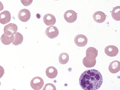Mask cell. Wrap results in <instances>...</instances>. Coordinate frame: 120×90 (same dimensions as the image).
Segmentation results:
<instances>
[{
	"mask_svg": "<svg viewBox=\"0 0 120 90\" xmlns=\"http://www.w3.org/2000/svg\"><path fill=\"white\" fill-rule=\"evenodd\" d=\"M14 36L15 39L12 43L15 46L21 44L23 42V37L22 35L20 33L17 32Z\"/></svg>",
	"mask_w": 120,
	"mask_h": 90,
	"instance_id": "e0dca14e",
	"label": "cell"
},
{
	"mask_svg": "<svg viewBox=\"0 0 120 90\" xmlns=\"http://www.w3.org/2000/svg\"></svg>",
	"mask_w": 120,
	"mask_h": 90,
	"instance_id": "d4e9b609",
	"label": "cell"
},
{
	"mask_svg": "<svg viewBox=\"0 0 120 90\" xmlns=\"http://www.w3.org/2000/svg\"><path fill=\"white\" fill-rule=\"evenodd\" d=\"M11 14L8 11L5 10L0 14V23L3 25L9 22L11 20Z\"/></svg>",
	"mask_w": 120,
	"mask_h": 90,
	"instance_id": "8fae6325",
	"label": "cell"
},
{
	"mask_svg": "<svg viewBox=\"0 0 120 90\" xmlns=\"http://www.w3.org/2000/svg\"><path fill=\"white\" fill-rule=\"evenodd\" d=\"M3 9V5L2 2L0 1V11L2 10Z\"/></svg>",
	"mask_w": 120,
	"mask_h": 90,
	"instance_id": "603a6c76",
	"label": "cell"
},
{
	"mask_svg": "<svg viewBox=\"0 0 120 90\" xmlns=\"http://www.w3.org/2000/svg\"><path fill=\"white\" fill-rule=\"evenodd\" d=\"M31 14L30 11L26 9H23L20 10L18 14V17L20 21L23 22H26L30 19Z\"/></svg>",
	"mask_w": 120,
	"mask_h": 90,
	"instance_id": "52a82bcc",
	"label": "cell"
},
{
	"mask_svg": "<svg viewBox=\"0 0 120 90\" xmlns=\"http://www.w3.org/2000/svg\"><path fill=\"white\" fill-rule=\"evenodd\" d=\"M31 86L34 90H40L42 87L44 82L42 79L39 76L33 78L30 82Z\"/></svg>",
	"mask_w": 120,
	"mask_h": 90,
	"instance_id": "7a4b0ae2",
	"label": "cell"
},
{
	"mask_svg": "<svg viewBox=\"0 0 120 90\" xmlns=\"http://www.w3.org/2000/svg\"><path fill=\"white\" fill-rule=\"evenodd\" d=\"M17 30L18 27L16 24L10 23L4 26V31L5 34L10 36L15 33Z\"/></svg>",
	"mask_w": 120,
	"mask_h": 90,
	"instance_id": "3957f363",
	"label": "cell"
},
{
	"mask_svg": "<svg viewBox=\"0 0 120 90\" xmlns=\"http://www.w3.org/2000/svg\"><path fill=\"white\" fill-rule=\"evenodd\" d=\"M45 73L48 77L50 79H53L57 76L58 71L55 67L53 66H50L46 68Z\"/></svg>",
	"mask_w": 120,
	"mask_h": 90,
	"instance_id": "5bb4252c",
	"label": "cell"
},
{
	"mask_svg": "<svg viewBox=\"0 0 120 90\" xmlns=\"http://www.w3.org/2000/svg\"><path fill=\"white\" fill-rule=\"evenodd\" d=\"M15 36L13 35L9 36L4 33L1 36L0 40L2 43L5 45H8L12 43L14 40Z\"/></svg>",
	"mask_w": 120,
	"mask_h": 90,
	"instance_id": "9a60e30c",
	"label": "cell"
},
{
	"mask_svg": "<svg viewBox=\"0 0 120 90\" xmlns=\"http://www.w3.org/2000/svg\"><path fill=\"white\" fill-rule=\"evenodd\" d=\"M108 69L109 71L112 73H116L120 70V62L117 60L112 61L109 64Z\"/></svg>",
	"mask_w": 120,
	"mask_h": 90,
	"instance_id": "4fadbf2b",
	"label": "cell"
},
{
	"mask_svg": "<svg viewBox=\"0 0 120 90\" xmlns=\"http://www.w3.org/2000/svg\"><path fill=\"white\" fill-rule=\"evenodd\" d=\"M94 20L98 23H101L104 22L106 18L105 14L103 12L98 11L95 12L93 15Z\"/></svg>",
	"mask_w": 120,
	"mask_h": 90,
	"instance_id": "7c38bea8",
	"label": "cell"
},
{
	"mask_svg": "<svg viewBox=\"0 0 120 90\" xmlns=\"http://www.w3.org/2000/svg\"><path fill=\"white\" fill-rule=\"evenodd\" d=\"M58 58L59 63L62 64L64 65L68 62L69 59V56L66 53H62L59 55Z\"/></svg>",
	"mask_w": 120,
	"mask_h": 90,
	"instance_id": "ac0fdd59",
	"label": "cell"
},
{
	"mask_svg": "<svg viewBox=\"0 0 120 90\" xmlns=\"http://www.w3.org/2000/svg\"><path fill=\"white\" fill-rule=\"evenodd\" d=\"M120 6H118L115 7L112 11V17L116 21L120 20Z\"/></svg>",
	"mask_w": 120,
	"mask_h": 90,
	"instance_id": "2e32d148",
	"label": "cell"
},
{
	"mask_svg": "<svg viewBox=\"0 0 120 90\" xmlns=\"http://www.w3.org/2000/svg\"><path fill=\"white\" fill-rule=\"evenodd\" d=\"M98 55V51L94 47H89L86 50V57L87 59L90 60L92 61L96 59Z\"/></svg>",
	"mask_w": 120,
	"mask_h": 90,
	"instance_id": "9c48e42d",
	"label": "cell"
},
{
	"mask_svg": "<svg viewBox=\"0 0 120 90\" xmlns=\"http://www.w3.org/2000/svg\"><path fill=\"white\" fill-rule=\"evenodd\" d=\"M23 5L25 6L30 5L32 2L33 0H20Z\"/></svg>",
	"mask_w": 120,
	"mask_h": 90,
	"instance_id": "44dd1931",
	"label": "cell"
},
{
	"mask_svg": "<svg viewBox=\"0 0 120 90\" xmlns=\"http://www.w3.org/2000/svg\"><path fill=\"white\" fill-rule=\"evenodd\" d=\"M74 41L76 45L82 47L86 45L88 40L87 37L84 35L79 34L75 36L74 39Z\"/></svg>",
	"mask_w": 120,
	"mask_h": 90,
	"instance_id": "8992f818",
	"label": "cell"
},
{
	"mask_svg": "<svg viewBox=\"0 0 120 90\" xmlns=\"http://www.w3.org/2000/svg\"><path fill=\"white\" fill-rule=\"evenodd\" d=\"M82 63L84 66L87 68H92L95 65L96 60V59L92 61L90 60L85 57L83 59Z\"/></svg>",
	"mask_w": 120,
	"mask_h": 90,
	"instance_id": "d6986e66",
	"label": "cell"
},
{
	"mask_svg": "<svg viewBox=\"0 0 120 90\" xmlns=\"http://www.w3.org/2000/svg\"><path fill=\"white\" fill-rule=\"evenodd\" d=\"M104 51L106 54L108 56L113 57L118 54L119 50L116 46L113 45L108 46L105 48Z\"/></svg>",
	"mask_w": 120,
	"mask_h": 90,
	"instance_id": "ba28073f",
	"label": "cell"
},
{
	"mask_svg": "<svg viewBox=\"0 0 120 90\" xmlns=\"http://www.w3.org/2000/svg\"><path fill=\"white\" fill-rule=\"evenodd\" d=\"M101 73L94 69H87L81 75L79 80L82 88L85 90H95L99 89L103 83Z\"/></svg>",
	"mask_w": 120,
	"mask_h": 90,
	"instance_id": "6da1fadb",
	"label": "cell"
},
{
	"mask_svg": "<svg viewBox=\"0 0 120 90\" xmlns=\"http://www.w3.org/2000/svg\"><path fill=\"white\" fill-rule=\"evenodd\" d=\"M64 17L67 22L71 23L74 22L76 20L77 15L75 11L70 10H67L65 12Z\"/></svg>",
	"mask_w": 120,
	"mask_h": 90,
	"instance_id": "277c9868",
	"label": "cell"
},
{
	"mask_svg": "<svg viewBox=\"0 0 120 90\" xmlns=\"http://www.w3.org/2000/svg\"><path fill=\"white\" fill-rule=\"evenodd\" d=\"M42 90H56V88L55 86L53 84L51 83H48L45 84Z\"/></svg>",
	"mask_w": 120,
	"mask_h": 90,
	"instance_id": "ffe728a7",
	"label": "cell"
},
{
	"mask_svg": "<svg viewBox=\"0 0 120 90\" xmlns=\"http://www.w3.org/2000/svg\"><path fill=\"white\" fill-rule=\"evenodd\" d=\"M4 73V70L3 67L0 65V79L3 75Z\"/></svg>",
	"mask_w": 120,
	"mask_h": 90,
	"instance_id": "7402d4cb",
	"label": "cell"
},
{
	"mask_svg": "<svg viewBox=\"0 0 120 90\" xmlns=\"http://www.w3.org/2000/svg\"><path fill=\"white\" fill-rule=\"evenodd\" d=\"M45 34L49 38L53 39L58 36L59 31L55 26H50L47 28L45 31Z\"/></svg>",
	"mask_w": 120,
	"mask_h": 90,
	"instance_id": "5b68a950",
	"label": "cell"
},
{
	"mask_svg": "<svg viewBox=\"0 0 120 90\" xmlns=\"http://www.w3.org/2000/svg\"><path fill=\"white\" fill-rule=\"evenodd\" d=\"M0 85H1V83H0Z\"/></svg>",
	"mask_w": 120,
	"mask_h": 90,
	"instance_id": "cb8c5ba5",
	"label": "cell"
},
{
	"mask_svg": "<svg viewBox=\"0 0 120 90\" xmlns=\"http://www.w3.org/2000/svg\"><path fill=\"white\" fill-rule=\"evenodd\" d=\"M43 20L44 23L48 26L54 25L56 22L55 16L50 14H47L45 15L43 17Z\"/></svg>",
	"mask_w": 120,
	"mask_h": 90,
	"instance_id": "30bf717a",
	"label": "cell"
}]
</instances>
